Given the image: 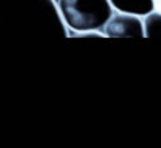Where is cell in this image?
<instances>
[{
	"instance_id": "obj_4",
	"label": "cell",
	"mask_w": 161,
	"mask_h": 148,
	"mask_svg": "<svg viewBox=\"0 0 161 148\" xmlns=\"http://www.w3.org/2000/svg\"><path fill=\"white\" fill-rule=\"evenodd\" d=\"M114 11L145 16L155 10V0H109Z\"/></svg>"
},
{
	"instance_id": "obj_1",
	"label": "cell",
	"mask_w": 161,
	"mask_h": 148,
	"mask_svg": "<svg viewBox=\"0 0 161 148\" xmlns=\"http://www.w3.org/2000/svg\"><path fill=\"white\" fill-rule=\"evenodd\" d=\"M0 36H69L55 0H0Z\"/></svg>"
},
{
	"instance_id": "obj_2",
	"label": "cell",
	"mask_w": 161,
	"mask_h": 148,
	"mask_svg": "<svg viewBox=\"0 0 161 148\" xmlns=\"http://www.w3.org/2000/svg\"><path fill=\"white\" fill-rule=\"evenodd\" d=\"M55 3L69 35L89 30L103 32L114 13L109 0H55Z\"/></svg>"
},
{
	"instance_id": "obj_3",
	"label": "cell",
	"mask_w": 161,
	"mask_h": 148,
	"mask_svg": "<svg viewBox=\"0 0 161 148\" xmlns=\"http://www.w3.org/2000/svg\"><path fill=\"white\" fill-rule=\"evenodd\" d=\"M108 38H144V22L141 16L114 11L103 27Z\"/></svg>"
},
{
	"instance_id": "obj_5",
	"label": "cell",
	"mask_w": 161,
	"mask_h": 148,
	"mask_svg": "<svg viewBox=\"0 0 161 148\" xmlns=\"http://www.w3.org/2000/svg\"><path fill=\"white\" fill-rule=\"evenodd\" d=\"M144 22V36L147 38H161V13L150 11L145 14Z\"/></svg>"
}]
</instances>
